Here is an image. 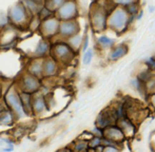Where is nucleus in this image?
<instances>
[{"label": "nucleus", "instance_id": "9", "mask_svg": "<svg viewBox=\"0 0 155 152\" xmlns=\"http://www.w3.org/2000/svg\"><path fill=\"white\" fill-rule=\"evenodd\" d=\"M56 52L59 55V57H64V56H68L70 54V49L68 48V45H58V48L56 49Z\"/></svg>", "mask_w": 155, "mask_h": 152}, {"label": "nucleus", "instance_id": "10", "mask_svg": "<svg viewBox=\"0 0 155 152\" xmlns=\"http://www.w3.org/2000/svg\"><path fill=\"white\" fill-rule=\"evenodd\" d=\"M56 66L52 60L45 62V64H42V72H48V74H52L55 70Z\"/></svg>", "mask_w": 155, "mask_h": 152}, {"label": "nucleus", "instance_id": "16", "mask_svg": "<svg viewBox=\"0 0 155 152\" xmlns=\"http://www.w3.org/2000/svg\"><path fill=\"white\" fill-rule=\"evenodd\" d=\"M86 146H87V145L84 144V143H81V144H78V145H77V147H76V149H77L78 151H79V150H82V149L86 148Z\"/></svg>", "mask_w": 155, "mask_h": 152}, {"label": "nucleus", "instance_id": "4", "mask_svg": "<svg viewBox=\"0 0 155 152\" xmlns=\"http://www.w3.org/2000/svg\"><path fill=\"white\" fill-rule=\"evenodd\" d=\"M76 14V8L74 3L68 2L59 8V15L62 19H70Z\"/></svg>", "mask_w": 155, "mask_h": 152}, {"label": "nucleus", "instance_id": "11", "mask_svg": "<svg viewBox=\"0 0 155 152\" xmlns=\"http://www.w3.org/2000/svg\"><path fill=\"white\" fill-rule=\"evenodd\" d=\"M98 42H99V45H104V47H110V45H113L114 41L112 39L108 38L107 36H101V37H99V39H98Z\"/></svg>", "mask_w": 155, "mask_h": 152}, {"label": "nucleus", "instance_id": "18", "mask_svg": "<svg viewBox=\"0 0 155 152\" xmlns=\"http://www.w3.org/2000/svg\"><path fill=\"white\" fill-rule=\"evenodd\" d=\"M152 103H153V105L155 106V95L153 97H152Z\"/></svg>", "mask_w": 155, "mask_h": 152}, {"label": "nucleus", "instance_id": "5", "mask_svg": "<svg viewBox=\"0 0 155 152\" xmlns=\"http://www.w3.org/2000/svg\"><path fill=\"white\" fill-rule=\"evenodd\" d=\"M59 31L64 36H72L75 35V33L78 31V27L75 22L67 21V22H63L61 25H59Z\"/></svg>", "mask_w": 155, "mask_h": 152}, {"label": "nucleus", "instance_id": "15", "mask_svg": "<svg viewBox=\"0 0 155 152\" xmlns=\"http://www.w3.org/2000/svg\"><path fill=\"white\" fill-rule=\"evenodd\" d=\"M99 144H100V140L96 137L95 140H93V142L91 143V146H92V147H97V146H99Z\"/></svg>", "mask_w": 155, "mask_h": 152}, {"label": "nucleus", "instance_id": "6", "mask_svg": "<svg viewBox=\"0 0 155 152\" xmlns=\"http://www.w3.org/2000/svg\"><path fill=\"white\" fill-rule=\"evenodd\" d=\"M106 134L110 140H123L124 138V134L118 128L115 127H111L108 128L106 131Z\"/></svg>", "mask_w": 155, "mask_h": 152}, {"label": "nucleus", "instance_id": "8", "mask_svg": "<svg viewBox=\"0 0 155 152\" xmlns=\"http://www.w3.org/2000/svg\"><path fill=\"white\" fill-rule=\"evenodd\" d=\"M127 53V48L126 45H118L117 48H115L114 51L111 53V59L115 60V59H118V58L123 57L124 54Z\"/></svg>", "mask_w": 155, "mask_h": 152}, {"label": "nucleus", "instance_id": "14", "mask_svg": "<svg viewBox=\"0 0 155 152\" xmlns=\"http://www.w3.org/2000/svg\"><path fill=\"white\" fill-rule=\"evenodd\" d=\"M147 66L152 70H155V58H149L147 60Z\"/></svg>", "mask_w": 155, "mask_h": 152}, {"label": "nucleus", "instance_id": "7", "mask_svg": "<svg viewBox=\"0 0 155 152\" xmlns=\"http://www.w3.org/2000/svg\"><path fill=\"white\" fill-rule=\"evenodd\" d=\"M11 18L15 21V22H20L21 20L25 18V8H21V6H18L15 10H13L11 12Z\"/></svg>", "mask_w": 155, "mask_h": 152}, {"label": "nucleus", "instance_id": "2", "mask_svg": "<svg viewBox=\"0 0 155 152\" xmlns=\"http://www.w3.org/2000/svg\"><path fill=\"white\" fill-rule=\"evenodd\" d=\"M8 106L12 108L14 111H16L18 114L25 113V108L22 106V101L19 98V96H17L14 93H10L8 95Z\"/></svg>", "mask_w": 155, "mask_h": 152}, {"label": "nucleus", "instance_id": "17", "mask_svg": "<svg viewBox=\"0 0 155 152\" xmlns=\"http://www.w3.org/2000/svg\"><path fill=\"white\" fill-rule=\"evenodd\" d=\"M104 152H118L115 148H113V147H108L107 149H104Z\"/></svg>", "mask_w": 155, "mask_h": 152}, {"label": "nucleus", "instance_id": "1", "mask_svg": "<svg viewBox=\"0 0 155 152\" xmlns=\"http://www.w3.org/2000/svg\"><path fill=\"white\" fill-rule=\"evenodd\" d=\"M127 21H128V15H127L126 11L123 8H118L111 16L110 25L115 30L121 31V30H124V27H126Z\"/></svg>", "mask_w": 155, "mask_h": 152}, {"label": "nucleus", "instance_id": "3", "mask_svg": "<svg viewBox=\"0 0 155 152\" xmlns=\"http://www.w3.org/2000/svg\"><path fill=\"white\" fill-rule=\"evenodd\" d=\"M92 21H93V27L97 31L104 30L106 28V23H107L106 14L104 12H101V11H96L93 15Z\"/></svg>", "mask_w": 155, "mask_h": 152}, {"label": "nucleus", "instance_id": "12", "mask_svg": "<svg viewBox=\"0 0 155 152\" xmlns=\"http://www.w3.org/2000/svg\"><path fill=\"white\" fill-rule=\"evenodd\" d=\"M45 51H48V43L45 41H40L38 45H37L36 53L37 54H45Z\"/></svg>", "mask_w": 155, "mask_h": 152}, {"label": "nucleus", "instance_id": "19", "mask_svg": "<svg viewBox=\"0 0 155 152\" xmlns=\"http://www.w3.org/2000/svg\"><path fill=\"white\" fill-rule=\"evenodd\" d=\"M63 152H70V151H63Z\"/></svg>", "mask_w": 155, "mask_h": 152}, {"label": "nucleus", "instance_id": "13", "mask_svg": "<svg viewBox=\"0 0 155 152\" xmlns=\"http://www.w3.org/2000/svg\"><path fill=\"white\" fill-rule=\"evenodd\" d=\"M92 56H93V52L92 50H88V51L84 53V64H90L91 59H92Z\"/></svg>", "mask_w": 155, "mask_h": 152}]
</instances>
